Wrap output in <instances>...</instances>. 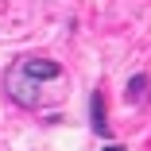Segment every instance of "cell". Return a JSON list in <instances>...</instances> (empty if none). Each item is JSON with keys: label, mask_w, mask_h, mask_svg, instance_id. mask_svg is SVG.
Masks as SVG:
<instances>
[{"label": "cell", "mask_w": 151, "mask_h": 151, "mask_svg": "<svg viewBox=\"0 0 151 151\" xmlns=\"http://www.w3.org/2000/svg\"><path fill=\"white\" fill-rule=\"evenodd\" d=\"M143 85H147V78H143V74H136V78L128 81V97H132V101H139V97H143Z\"/></svg>", "instance_id": "3"}, {"label": "cell", "mask_w": 151, "mask_h": 151, "mask_svg": "<svg viewBox=\"0 0 151 151\" xmlns=\"http://www.w3.org/2000/svg\"><path fill=\"white\" fill-rule=\"evenodd\" d=\"M89 109H93V132L97 136H109V120H105V97L93 93L89 97Z\"/></svg>", "instance_id": "2"}, {"label": "cell", "mask_w": 151, "mask_h": 151, "mask_svg": "<svg viewBox=\"0 0 151 151\" xmlns=\"http://www.w3.org/2000/svg\"><path fill=\"white\" fill-rule=\"evenodd\" d=\"M105 151H124V147H120V143H109V147H105Z\"/></svg>", "instance_id": "4"}, {"label": "cell", "mask_w": 151, "mask_h": 151, "mask_svg": "<svg viewBox=\"0 0 151 151\" xmlns=\"http://www.w3.org/2000/svg\"><path fill=\"white\" fill-rule=\"evenodd\" d=\"M19 74H27L31 81H47V78H58L62 70H58V62H47V58H23V62H16Z\"/></svg>", "instance_id": "1"}]
</instances>
